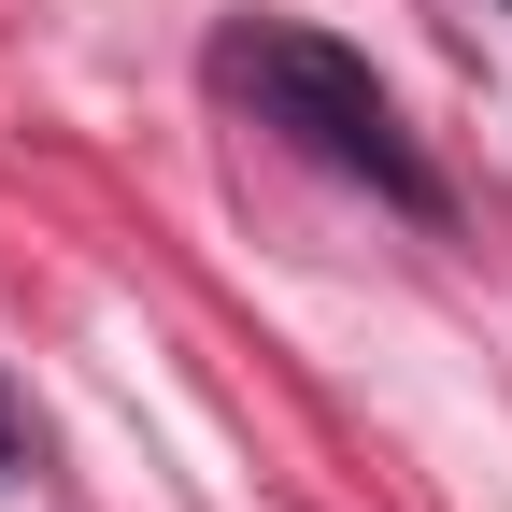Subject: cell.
<instances>
[{"label": "cell", "instance_id": "cell-1", "mask_svg": "<svg viewBox=\"0 0 512 512\" xmlns=\"http://www.w3.org/2000/svg\"><path fill=\"white\" fill-rule=\"evenodd\" d=\"M228 86L285 128L299 157H328V171H356V185H384L399 214H441V185H427V157H413V128H399V100H384L342 43H313V29H242L228 43Z\"/></svg>", "mask_w": 512, "mask_h": 512}]
</instances>
